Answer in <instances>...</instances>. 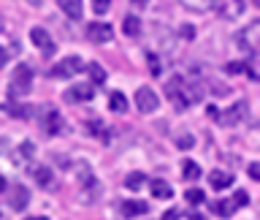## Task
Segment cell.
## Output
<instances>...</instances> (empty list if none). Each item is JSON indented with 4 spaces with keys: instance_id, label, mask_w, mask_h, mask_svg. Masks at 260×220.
Listing matches in <instances>:
<instances>
[{
    "instance_id": "obj_2",
    "label": "cell",
    "mask_w": 260,
    "mask_h": 220,
    "mask_svg": "<svg viewBox=\"0 0 260 220\" xmlns=\"http://www.w3.org/2000/svg\"><path fill=\"white\" fill-rule=\"evenodd\" d=\"M236 44H239L241 52L255 54L257 52V44H260V22H249L247 28L236 36Z\"/></svg>"
},
{
    "instance_id": "obj_10",
    "label": "cell",
    "mask_w": 260,
    "mask_h": 220,
    "mask_svg": "<svg viewBox=\"0 0 260 220\" xmlns=\"http://www.w3.org/2000/svg\"><path fill=\"white\" fill-rule=\"evenodd\" d=\"M244 117H247V103H236V106H231L228 112H219V117L217 120H222L225 125H236V122H241Z\"/></svg>"
},
{
    "instance_id": "obj_27",
    "label": "cell",
    "mask_w": 260,
    "mask_h": 220,
    "mask_svg": "<svg viewBox=\"0 0 260 220\" xmlns=\"http://www.w3.org/2000/svg\"><path fill=\"white\" fill-rule=\"evenodd\" d=\"M146 63H149V71H152V76H160V71H162V65H160V57H157V54H146Z\"/></svg>"
},
{
    "instance_id": "obj_38",
    "label": "cell",
    "mask_w": 260,
    "mask_h": 220,
    "mask_svg": "<svg viewBox=\"0 0 260 220\" xmlns=\"http://www.w3.org/2000/svg\"><path fill=\"white\" fill-rule=\"evenodd\" d=\"M41 3V0H30V6H38Z\"/></svg>"
},
{
    "instance_id": "obj_4",
    "label": "cell",
    "mask_w": 260,
    "mask_h": 220,
    "mask_svg": "<svg viewBox=\"0 0 260 220\" xmlns=\"http://www.w3.org/2000/svg\"><path fill=\"white\" fill-rule=\"evenodd\" d=\"M32 90V71L30 65H16L11 73V95H27Z\"/></svg>"
},
{
    "instance_id": "obj_19",
    "label": "cell",
    "mask_w": 260,
    "mask_h": 220,
    "mask_svg": "<svg viewBox=\"0 0 260 220\" xmlns=\"http://www.w3.org/2000/svg\"><path fill=\"white\" fill-rule=\"evenodd\" d=\"M109 109L117 112V114L127 112V98L122 95V93H111V95H109Z\"/></svg>"
},
{
    "instance_id": "obj_9",
    "label": "cell",
    "mask_w": 260,
    "mask_h": 220,
    "mask_svg": "<svg viewBox=\"0 0 260 220\" xmlns=\"http://www.w3.org/2000/svg\"><path fill=\"white\" fill-rule=\"evenodd\" d=\"M30 41H32V44H36L46 57L54 54V41H52V36H49V30H44V28H32V30H30Z\"/></svg>"
},
{
    "instance_id": "obj_6",
    "label": "cell",
    "mask_w": 260,
    "mask_h": 220,
    "mask_svg": "<svg viewBox=\"0 0 260 220\" xmlns=\"http://www.w3.org/2000/svg\"><path fill=\"white\" fill-rule=\"evenodd\" d=\"M157 106H160V98H157V93H154L152 87H138L136 90V109L141 114L157 112Z\"/></svg>"
},
{
    "instance_id": "obj_20",
    "label": "cell",
    "mask_w": 260,
    "mask_h": 220,
    "mask_svg": "<svg viewBox=\"0 0 260 220\" xmlns=\"http://www.w3.org/2000/svg\"><path fill=\"white\" fill-rule=\"evenodd\" d=\"M3 112L6 114H11V117H27V106H19V103H14V101H6L3 103Z\"/></svg>"
},
{
    "instance_id": "obj_5",
    "label": "cell",
    "mask_w": 260,
    "mask_h": 220,
    "mask_svg": "<svg viewBox=\"0 0 260 220\" xmlns=\"http://www.w3.org/2000/svg\"><path fill=\"white\" fill-rule=\"evenodd\" d=\"M84 71V60L76 54H71V57H65V60H60L52 68V76L54 79H71V76H76V73Z\"/></svg>"
},
{
    "instance_id": "obj_7",
    "label": "cell",
    "mask_w": 260,
    "mask_h": 220,
    "mask_svg": "<svg viewBox=\"0 0 260 220\" xmlns=\"http://www.w3.org/2000/svg\"><path fill=\"white\" fill-rule=\"evenodd\" d=\"M41 128L46 130L49 136H60V133H65V117L57 109H46L44 112V117H41Z\"/></svg>"
},
{
    "instance_id": "obj_23",
    "label": "cell",
    "mask_w": 260,
    "mask_h": 220,
    "mask_svg": "<svg viewBox=\"0 0 260 220\" xmlns=\"http://www.w3.org/2000/svg\"><path fill=\"white\" fill-rule=\"evenodd\" d=\"M103 130H106V128H103L98 120L87 122V133H89V136H98V139H103V142H109V136H111V133H103Z\"/></svg>"
},
{
    "instance_id": "obj_17",
    "label": "cell",
    "mask_w": 260,
    "mask_h": 220,
    "mask_svg": "<svg viewBox=\"0 0 260 220\" xmlns=\"http://www.w3.org/2000/svg\"><path fill=\"white\" fill-rule=\"evenodd\" d=\"M60 8L71 19H81V0H60Z\"/></svg>"
},
{
    "instance_id": "obj_26",
    "label": "cell",
    "mask_w": 260,
    "mask_h": 220,
    "mask_svg": "<svg viewBox=\"0 0 260 220\" xmlns=\"http://www.w3.org/2000/svg\"><path fill=\"white\" fill-rule=\"evenodd\" d=\"M182 3L187 8H195V11H206V8H211V0H182Z\"/></svg>"
},
{
    "instance_id": "obj_34",
    "label": "cell",
    "mask_w": 260,
    "mask_h": 220,
    "mask_svg": "<svg viewBox=\"0 0 260 220\" xmlns=\"http://www.w3.org/2000/svg\"><path fill=\"white\" fill-rule=\"evenodd\" d=\"M162 220H179V212L176 209H168L166 215H162Z\"/></svg>"
},
{
    "instance_id": "obj_15",
    "label": "cell",
    "mask_w": 260,
    "mask_h": 220,
    "mask_svg": "<svg viewBox=\"0 0 260 220\" xmlns=\"http://www.w3.org/2000/svg\"><path fill=\"white\" fill-rule=\"evenodd\" d=\"M211 187L214 190H222V187H231L233 185V174H228V171H211Z\"/></svg>"
},
{
    "instance_id": "obj_3",
    "label": "cell",
    "mask_w": 260,
    "mask_h": 220,
    "mask_svg": "<svg viewBox=\"0 0 260 220\" xmlns=\"http://www.w3.org/2000/svg\"><path fill=\"white\" fill-rule=\"evenodd\" d=\"M211 8L217 11L219 19L233 22V19H239V16L244 14L247 3H244V0H211Z\"/></svg>"
},
{
    "instance_id": "obj_40",
    "label": "cell",
    "mask_w": 260,
    "mask_h": 220,
    "mask_svg": "<svg viewBox=\"0 0 260 220\" xmlns=\"http://www.w3.org/2000/svg\"><path fill=\"white\" fill-rule=\"evenodd\" d=\"M27 220H46V217H27Z\"/></svg>"
},
{
    "instance_id": "obj_28",
    "label": "cell",
    "mask_w": 260,
    "mask_h": 220,
    "mask_svg": "<svg viewBox=\"0 0 260 220\" xmlns=\"http://www.w3.org/2000/svg\"><path fill=\"white\" fill-rule=\"evenodd\" d=\"M109 6H111V0H92V11H95L98 16L109 11Z\"/></svg>"
},
{
    "instance_id": "obj_22",
    "label": "cell",
    "mask_w": 260,
    "mask_h": 220,
    "mask_svg": "<svg viewBox=\"0 0 260 220\" xmlns=\"http://www.w3.org/2000/svg\"><path fill=\"white\" fill-rule=\"evenodd\" d=\"M32 177H36L38 185H52V171L44 169V166H36V169H32Z\"/></svg>"
},
{
    "instance_id": "obj_14",
    "label": "cell",
    "mask_w": 260,
    "mask_h": 220,
    "mask_svg": "<svg viewBox=\"0 0 260 220\" xmlns=\"http://www.w3.org/2000/svg\"><path fill=\"white\" fill-rule=\"evenodd\" d=\"M146 204L144 201H125L119 207V212H122V217H136V215H146Z\"/></svg>"
},
{
    "instance_id": "obj_37",
    "label": "cell",
    "mask_w": 260,
    "mask_h": 220,
    "mask_svg": "<svg viewBox=\"0 0 260 220\" xmlns=\"http://www.w3.org/2000/svg\"><path fill=\"white\" fill-rule=\"evenodd\" d=\"M133 3H136L138 8H141V6H146V0H133Z\"/></svg>"
},
{
    "instance_id": "obj_41",
    "label": "cell",
    "mask_w": 260,
    "mask_h": 220,
    "mask_svg": "<svg viewBox=\"0 0 260 220\" xmlns=\"http://www.w3.org/2000/svg\"><path fill=\"white\" fill-rule=\"evenodd\" d=\"M0 30H3V22H0Z\"/></svg>"
},
{
    "instance_id": "obj_35",
    "label": "cell",
    "mask_w": 260,
    "mask_h": 220,
    "mask_svg": "<svg viewBox=\"0 0 260 220\" xmlns=\"http://www.w3.org/2000/svg\"><path fill=\"white\" fill-rule=\"evenodd\" d=\"M6 60H8V52H6L3 46H0V65H6Z\"/></svg>"
},
{
    "instance_id": "obj_39",
    "label": "cell",
    "mask_w": 260,
    "mask_h": 220,
    "mask_svg": "<svg viewBox=\"0 0 260 220\" xmlns=\"http://www.w3.org/2000/svg\"><path fill=\"white\" fill-rule=\"evenodd\" d=\"M192 220H203V217H201V215H192Z\"/></svg>"
},
{
    "instance_id": "obj_33",
    "label": "cell",
    "mask_w": 260,
    "mask_h": 220,
    "mask_svg": "<svg viewBox=\"0 0 260 220\" xmlns=\"http://www.w3.org/2000/svg\"><path fill=\"white\" fill-rule=\"evenodd\" d=\"M247 171H249V177H252V179H260V163H249V169H247Z\"/></svg>"
},
{
    "instance_id": "obj_36",
    "label": "cell",
    "mask_w": 260,
    "mask_h": 220,
    "mask_svg": "<svg viewBox=\"0 0 260 220\" xmlns=\"http://www.w3.org/2000/svg\"><path fill=\"white\" fill-rule=\"evenodd\" d=\"M3 190H6V179L0 177V193H3Z\"/></svg>"
},
{
    "instance_id": "obj_11",
    "label": "cell",
    "mask_w": 260,
    "mask_h": 220,
    "mask_svg": "<svg viewBox=\"0 0 260 220\" xmlns=\"http://www.w3.org/2000/svg\"><path fill=\"white\" fill-rule=\"evenodd\" d=\"M95 90L89 85H73L68 90V101H76V103H84V101H92Z\"/></svg>"
},
{
    "instance_id": "obj_18",
    "label": "cell",
    "mask_w": 260,
    "mask_h": 220,
    "mask_svg": "<svg viewBox=\"0 0 260 220\" xmlns=\"http://www.w3.org/2000/svg\"><path fill=\"white\" fill-rule=\"evenodd\" d=\"M182 177L187 179V182H195V179L201 177V166L195 160H184L182 163Z\"/></svg>"
},
{
    "instance_id": "obj_8",
    "label": "cell",
    "mask_w": 260,
    "mask_h": 220,
    "mask_svg": "<svg viewBox=\"0 0 260 220\" xmlns=\"http://www.w3.org/2000/svg\"><path fill=\"white\" fill-rule=\"evenodd\" d=\"M87 38L92 41V44H109L114 38V28L109 22H89L87 24Z\"/></svg>"
},
{
    "instance_id": "obj_1",
    "label": "cell",
    "mask_w": 260,
    "mask_h": 220,
    "mask_svg": "<svg viewBox=\"0 0 260 220\" xmlns=\"http://www.w3.org/2000/svg\"><path fill=\"white\" fill-rule=\"evenodd\" d=\"M166 95H168V101L174 103V109L187 112L192 103H198L203 98V90L198 85H192V81H187L184 76H174L166 87Z\"/></svg>"
},
{
    "instance_id": "obj_31",
    "label": "cell",
    "mask_w": 260,
    "mask_h": 220,
    "mask_svg": "<svg viewBox=\"0 0 260 220\" xmlns=\"http://www.w3.org/2000/svg\"><path fill=\"white\" fill-rule=\"evenodd\" d=\"M225 71L228 73H244V71H247V65H244V63H228Z\"/></svg>"
},
{
    "instance_id": "obj_25",
    "label": "cell",
    "mask_w": 260,
    "mask_h": 220,
    "mask_svg": "<svg viewBox=\"0 0 260 220\" xmlns=\"http://www.w3.org/2000/svg\"><path fill=\"white\" fill-rule=\"evenodd\" d=\"M141 185H144V174H141V171H133V174L125 177V187H130V190H138Z\"/></svg>"
},
{
    "instance_id": "obj_16",
    "label": "cell",
    "mask_w": 260,
    "mask_h": 220,
    "mask_svg": "<svg viewBox=\"0 0 260 220\" xmlns=\"http://www.w3.org/2000/svg\"><path fill=\"white\" fill-rule=\"evenodd\" d=\"M122 33H125L127 38H136L138 33H141V22H138V16H125V22H122Z\"/></svg>"
},
{
    "instance_id": "obj_13",
    "label": "cell",
    "mask_w": 260,
    "mask_h": 220,
    "mask_svg": "<svg viewBox=\"0 0 260 220\" xmlns=\"http://www.w3.org/2000/svg\"><path fill=\"white\" fill-rule=\"evenodd\" d=\"M149 193L154 196V199L166 201V199L174 196V187H171L168 182H162V179H152V182H149Z\"/></svg>"
},
{
    "instance_id": "obj_32",
    "label": "cell",
    "mask_w": 260,
    "mask_h": 220,
    "mask_svg": "<svg viewBox=\"0 0 260 220\" xmlns=\"http://www.w3.org/2000/svg\"><path fill=\"white\" fill-rule=\"evenodd\" d=\"M32 150H36V147H32V142H24V144L19 147V152L24 155V158H32Z\"/></svg>"
},
{
    "instance_id": "obj_21",
    "label": "cell",
    "mask_w": 260,
    "mask_h": 220,
    "mask_svg": "<svg viewBox=\"0 0 260 220\" xmlns=\"http://www.w3.org/2000/svg\"><path fill=\"white\" fill-rule=\"evenodd\" d=\"M211 209H214V215H219V217H231L236 207H233V201H214Z\"/></svg>"
},
{
    "instance_id": "obj_24",
    "label": "cell",
    "mask_w": 260,
    "mask_h": 220,
    "mask_svg": "<svg viewBox=\"0 0 260 220\" xmlns=\"http://www.w3.org/2000/svg\"><path fill=\"white\" fill-rule=\"evenodd\" d=\"M84 68L89 71V76H92L95 85H101V81H106V71H103L98 63H89V65H84Z\"/></svg>"
},
{
    "instance_id": "obj_12",
    "label": "cell",
    "mask_w": 260,
    "mask_h": 220,
    "mask_svg": "<svg viewBox=\"0 0 260 220\" xmlns=\"http://www.w3.org/2000/svg\"><path fill=\"white\" fill-rule=\"evenodd\" d=\"M27 201H30V193L24 190L22 185H14V187H11V201H8V204H11V209L22 212L24 207H27Z\"/></svg>"
},
{
    "instance_id": "obj_29",
    "label": "cell",
    "mask_w": 260,
    "mask_h": 220,
    "mask_svg": "<svg viewBox=\"0 0 260 220\" xmlns=\"http://www.w3.org/2000/svg\"><path fill=\"white\" fill-rule=\"evenodd\" d=\"M247 204H249V193L247 190H239L233 196V207H247Z\"/></svg>"
},
{
    "instance_id": "obj_30",
    "label": "cell",
    "mask_w": 260,
    "mask_h": 220,
    "mask_svg": "<svg viewBox=\"0 0 260 220\" xmlns=\"http://www.w3.org/2000/svg\"><path fill=\"white\" fill-rule=\"evenodd\" d=\"M184 199L190 201V204H201V201H203V190H198V187H195V190H187Z\"/></svg>"
}]
</instances>
